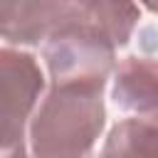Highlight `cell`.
I'll return each instance as SVG.
<instances>
[{"label": "cell", "instance_id": "6da1fadb", "mask_svg": "<svg viewBox=\"0 0 158 158\" xmlns=\"http://www.w3.org/2000/svg\"><path fill=\"white\" fill-rule=\"evenodd\" d=\"M138 15V5L131 2H64L62 17L42 44L49 86L104 89L114 69L116 47L131 40Z\"/></svg>", "mask_w": 158, "mask_h": 158}, {"label": "cell", "instance_id": "7a4b0ae2", "mask_svg": "<svg viewBox=\"0 0 158 158\" xmlns=\"http://www.w3.org/2000/svg\"><path fill=\"white\" fill-rule=\"evenodd\" d=\"M104 89L49 86L30 118V151L35 158H89L104 123Z\"/></svg>", "mask_w": 158, "mask_h": 158}, {"label": "cell", "instance_id": "3957f363", "mask_svg": "<svg viewBox=\"0 0 158 158\" xmlns=\"http://www.w3.org/2000/svg\"><path fill=\"white\" fill-rule=\"evenodd\" d=\"M44 89V74L30 52L0 47V151L25 143V126Z\"/></svg>", "mask_w": 158, "mask_h": 158}, {"label": "cell", "instance_id": "277c9868", "mask_svg": "<svg viewBox=\"0 0 158 158\" xmlns=\"http://www.w3.org/2000/svg\"><path fill=\"white\" fill-rule=\"evenodd\" d=\"M64 0L0 2V40L10 44H40L62 17Z\"/></svg>", "mask_w": 158, "mask_h": 158}, {"label": "cell", "instance_id": "5b68a950", "mask_svg": "<svg viewBox=\"0 0 158 158\" xmlns=\"http://www.w3.org/2000/svg\"><path fill=\"white\" fill-rule=\"evenodd\" d=\"M111 99L126 111L158 109V57H123L114 72Z\"/></svg>", "mask_w": 158, "mask_h": 158}, {"label": "cell", "instance_id": "8992f818", "mask_svg": "<svg viewBox=\"0 0 158 158\" xmlns=\"http://www.w3.org/2000/svg\"><path fill=\"white\" fill-rule=\"evenodd\" d=\"M101 158H158V109L118 121L104 141Z\"/></svg>", "mask_w": 158, "mask_h": 158}, {"label": "cell", "instance_id": "52a82bcc", "mask_svg": "<svg viewBox=\"0 0 158 158\" xmlns=\"http://www.w3.org/2000/svg\"><path fill=\"white\" fill-rule=\"evenodd\" d=\"M148 10H153V12H158V5H151V7H148Z\"/></svg>", "mask_w": 158, "mask_h": 158}]
</instances>
